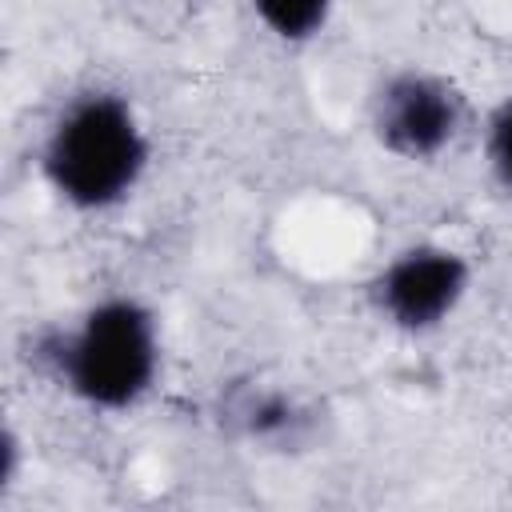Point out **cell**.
I'll list each match as a JSON object with an SVG mask.
<instances>
[{"label": "cell", "mask_w": 512, "mask_h": 512, "mask_svg": "<svg viewBox=\"0 0 512 512\" xmlns=\"http://www.w3.org/2000/svg\"><path fill=\"white\" fill-rule=\"evenodd\" d=\"M336 0H252L256 20L284 44H304L312 40L328 16H332Z\"/></svg>", "instance_id": "8992f818"}, {"label": "cell", "mask_w": 512, "mask_h": 512, "mask_svg": "<svg viewBox=\"0 0 512 512\" xmlns=\"http://www.w3.org/2000/svg\"><path fill=\"white\" fill-rule=\"evenodd\" d=\"M36 360L52 380L96 412L136 408L160 372V324L136 296H108L80 312L72 328L44 332Z\"/></svg>", "instance_id": "6da1fadb"}, {"label": "cell", "mask_w": 512, "mask_h": 512, "mask_svg": "<svg viewBox=\"0 0 512 512\" xmlns=\"http://www.w3.org/2000/svg\"><path fill=\"white\" fill-rule=\"evenodd\" d=\"M372 136L384 152L396 160H436L464 128V96L452 80L424 72V68H400L384 76L368 104Z\"/></svg>", "instance_id": "3957f363"}, {"label": "cell", "mask_w": 512, "mask_h": 512, "mask_svg": "<svg viewBox=\"0 0 512 512\" xmlns=\"http://www.w3.org/2000/svg\"><path fill=\"white\" fill-rule=\"evenodd\" d=\"M228 420L240 428L244 440L252 444H300L308 432V412L296 396L276 392V388H244L240 396L228 400Z\"/></svg>", "instance_id": "5b68a950"}, {"label": "cell", "mask_w": 512, "mask_h": 512, "mask_svg": "<svg viewBox=\"0 0 512 512\" xmlns=\"http://www.w3.org/2000/svg\"><path fill=\"white\" fill-rule=\"evenodd\" d=\"M152 160L136 108L108 88L72 96L40 144L44 184L76 212H108L124 204Z\"/></svg>", "instance_id": "7a4b0ae2"}, {"label": "cell", "mask_w": 512, "mask_h": 512, "mask_svg": "<svg viewBox=\"0 0 512 512\" xmlns=\"http://www.w3.org/2000/svg\"><path fill=\"white\" fill-rule=\"evenodd\" d=\"M472 264L444 244H412L396 252L368 284V300L384 324L400 332L440 328L468 296Z\"/></svg>", "instance_id": "277c9868"}, {"label": "cell", "mask_w": 512, "mask_h": 512, "mask_svg": "<svg viewBox=\"0 0 512 512\" xmlns=\"http://www.w3.org/2000/svg\"><path fill=\"white\" fill-rule=\"evenodd\" d=\"M0 456H4L0 460V496H4L16 488V476H20V440L12 428H4V436H0Z\"/></svg>", "instance_id": "ba28073f"}, {"label": "cell", "mask_w": 512, "mask_h": 512, "mask_svg": "<svg viewBox=\"0 0 512 512\" xmlns=\"http://www.w3.org/2000/svg\"><path fill=\"white\" fill-rule=\"evenodd\" d=\"M484 156H488V172H492L496 188L504 196H512V96L504 104H496L492 116H488Z\"/></svg>", "instance_id": "52a82bcc"}]
</instances>
